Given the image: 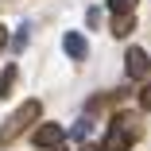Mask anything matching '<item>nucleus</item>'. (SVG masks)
<instances>
[{"label":"nucleus","instance_id":"1","mask_svg":"<svg viewBox=\"0 0 151 151\" xmlns=\"http://www.w3.org/2000/svg\"><path fill=\"white\" fill-rule=\"evenodd\" d=\"M39 116H43V105H39L35 97H31V101H23V105L8 116V124H0V147L12 143V139H19V136H23V132L39 120Z\"/></svg>","mask_w":151,"mask_h":151},{"label":"nucleus","instance_id":"6","mask_svg":"<svg viewBox=\"0 0 151 151\" xmlns=\"http://www.w3.org/2000/svg\"><path fill=\"white\" fill-rule=\"evenodd\" d=\"M132 27H136V16H112V35L116 39H128Z\"/></svg>","mask_w":151,"mask_h":151},{"label":"nucleus","instance_id":"8","mask_svg":"<svg viewBox=\"0 0 151 151\" xmlns=\"http://www.w3.org/2000/svg\"><path fill=\"white\" fill-rule=\"evenodd\" d=\"M12 81H16V66L8 62V66H4V74H0V101L8 97V89H12Z\"/></svg>","mask_w":151,"mask_h":151},{"label":"nucleus","instance_id":"10","mask_svg":"<svg viewBox=\"0 0 151 151\" xmlns=\"http://www.w3.org/2000/svg\"><path fill=\"white\" fill-rule=\"evenodd\" d=\"M139 105H143V109H151V85H147L143 93H139Z\"/></svg>","mask_w":151,"mask_h":151},{"label":"nucleus","instance_id":"7","mask_svg":"<svg viewBox=\"0 0 151 151\" xmlns=\"http://www.w3.org/2000/svg\"><path fill=\"white\" fill-rule=\"evenodd\" d=\"M136 4L139 0H109V12L112 16H136Z\"/></svg>","mask_w":151,"mask_h":151},{"label":"nucleus","instance_id":"4","mask_svg":"<svg viewBox=\"0 0 151 151\" xmlns=\"http://www.w3.org/2000/svg\"><path fill=\"white\" fill-rule=\"evenodd\" d=\"M31 139H35V147H58L66 139V128H58V124H39L35 132H31Z\"/></svg>","mask_w":151,"mask_h":151},{"label":"nucleus","instance_id":"5","mask_svg":"<svg viewBox=\"0 0 151 151\" xmlns=\"http://www.w3.org/2000/svg\"><path fill=\"white\" fill-rule=\"evenodd\" d=\"M62 50H66L70 58H85L89 47H85V39H81L78 31H66V35H62Z\"/></svg>","mask_w":151,"mask_h":151},{"label":"nucleus","instance_id":"12","mask_svg":"<svg viewBox=\"0 0 151 151\" xmlns=\"http://www.w3.org/2000/svg\"><path fill=\"white\" fill-rule=\"evenodd\" d=\"M81 151H101V147H81Z\"/></svg>","mask_w":151,"mask_h":151},{"label":"nucleus","instance_id":"11","mask_svg":"<svg viewBox=\"0 0 151 151\" xmlns=\"http://www.w3.org/2000/svg\"><path fill=\"white\" fill-rule=\"evenodd\" d=\"M4 43H8V27H0V50H4Z\"/></svg>","mask_w":151,"mask_h":151},{"label":"nucleus","instance_id":"9","mask_svg":"<svg viewBox=\"0 0 151 151\" xmlns=\"http://www.w3.org/2000/svg\"><path fill=\"white\" fill-rule=\"evenodd\" d=\"M89 128H93V120H78V128H74L70 136H74V139H85V136H89Z\"/></svg>","mask_w":151,"mask_h":151},{"label":"nucleus","instance_id":"2","mask_svg":"<svg viewBox=\"0 0 151 151\" xmlns=\"http://www.w3.org/2000/svg\"><path fill=\"white\" fill-rule=\"evenodd\" d=\"M132 116H116L112 120V128L105 132L101 139V151H132V139H136V128L128 124Z\"/></svg>","mask_w":151,"mask_h":151},{"label":"nucleus","instance_id":"3","mask_svg":"<svg viewBox=\"0 0 151 151\" xmlns=\"http://www.w3.org/2000/svg\"><path fill=\"white\" fill-rule=\"evenodd\" d=\"M124 70H128L132 81H147V78H151V58H147V50L132 47V50L124 54Z\"/></svg>","mask_w":151,"mask_h":151}]
</instances>
